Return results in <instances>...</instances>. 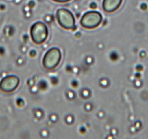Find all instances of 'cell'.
I'll list each match as a JSON object with an SVG mask.
<instances>
[{
    "label": "cell",
    "instance_id": "1",
    "mask_svg": "<svg viewBox=\"0 0 148 139\" xmlns=\"http://www.w3.org/2000/svg\"><path fill=\"white\" fill-rule=\"evenodd\" d=\"M62 59V53L56 47H53L48 50L45 54L42 64L47 70H53L59 65Z\"/></svg>",
    "mask_w": 148,
    "mask_h": 139
},
{
    "label": "cell",
    "instance_id": "2",
    "mask_svg": "<svg viewBox=\"0 0 148 139\" xmlns=\"http://www.w3.org/2000/svg\"><path fill=\"white\" fill-rule=\"evenodd\" d=\"M48 36V30L45 23L37 22L31 26L30 36L33 42L37 45L44 43Z\"/></svg>",
    "mask_w": 148,
    "mask_h": 139
},
{
    "label": "cell",
    "instance_id": "3",
    "mask_svg": "<svg viewBox=\"0 0 148 139\" xmlns=\"http://www.w3.org/2000/svg\"><path fill=\"white\" fill-rule=\"evenodd\" d=\"M56 19L61 27L66 30H73L76 26L75 17L67 9H59L56 11Z\"/></svg>",
    "mask_w": 148,
    "mask_h": 139
},
{
    "label": "cell",
    "instance_id": "4",
    "mask_svg": "<svg viewBox=\"0 0 148 139\" xmlns=\"http://www.w3.org/2000/svg\"><path fill=\"white\" fill-rule=\"evenodd\" d=\"M102 22V15L98 11H88L82 16L81 25L87 29H94L99 27Z\"/></svg>",
    "mask_w": 148,
    "mask_h": 139
},
{
    "label": "cell",
    "instance_id": "5",
    "mask_svg": "<svg viewBox=\"0 0 148 139\" xmlns=\"http://www.w3.org/2000/svg\"><path fill=\"white\" fill-rule=\"evenodd\" d=\"M19 82V79L16 75H8L0 81V90L5 92H13L18 87Z\"/></svg>",
    "mask_w": 148,
    "mask_h": 139
},
{
    "label": "cell",
    "instance_id": "6",
    "mask_svg": "<svg viewBox=\"0 0 148 139\" xmlns=\"http://www.w3.org/2000/svg\"><path fill=\"white\" fill-rule=\"evenodd\" d=\"M123 0H103L102 8L106 13H113L121 6Z\"/></svg>",
    "mask_w": 148,
    "mask_h": 139
},
{
    "label": "cell",
    "instance_id": "7",
    "mask_svg": "<svg viewBox=\"0 0 148 139\" xmlns=\"http://www.w3.org/2000/svg\"><path fill=\"white\" fill-rule=\"evenodd\" d=\"M54 2H61V3H62V2H67L71 1V0H53Z\"/></svg>",
    "mask_w": 148,
    "mask_h": 139
}]
</instances>
